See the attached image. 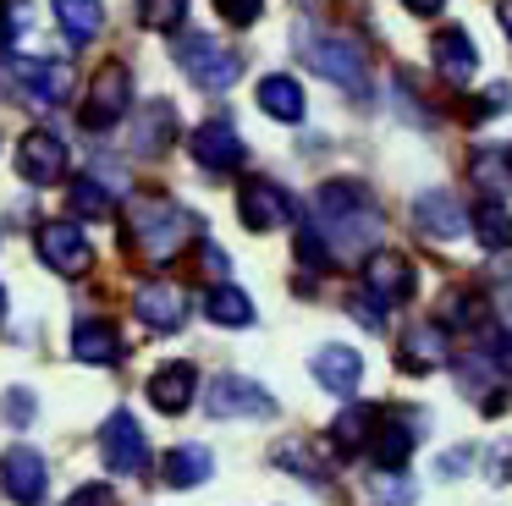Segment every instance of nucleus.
I'll return each mask as SVG.
<instances>
[{"label":"nucleus","instance_id":"nucleus-24","mask_svg":"<svg viewBox=\"0 0 512 506\" xmlns=\"http://www.w3.org/2000/svg\"><path fill=\"white\" fill-rule=\"evenodd\" d=\"M171 138H177V110H171L166 99H149V105H138L133 149H138V154H166Z\"/></svg>","mask_w":512,"mask_h":506},{"label":"nucleus","instance_id":"nucleus-23","mask_svg":"<svg viewBox=\"0 0 512 506\" xmlns=\"http://www.w3.org/2000/svg\"><path fill=\"white\" fill-rule=\"evenodd\" d=\"M160 473H166L171 490H193V484H204L215 473V457H210V446H199V440H182V446L166 451Z\"/></svg>","mask_w":512,"mask_h":506},{"label":"nucleus","instance_id":"nucleus-11","mask_svg":"<svg viewBox=\"0 0 512 506\" xmlns=\"http://www.w3.org/2000/svg\"><path fill=\"white\" fill-rule=\"evenodd\" d=\"M34 242H39V259H45L56 275H67V281H72V275H83V270L94 264V242L83 237L78 220H45Z\"/></svg>","mask_w":512,"mask_h":506},{"label":"nucleus","instance_id":"nucleus-2","mask_svg":"<svg viewBox=\"0 0 512 506\" xmlns=\"http://www.w3.org/2000/svg\"><path fill=\"white\" fill-rule=\"evenodd\" d=\"M127 237H133V248L144 253L149 264H166L171 253H182V242L193 237V215L182 204H171V198H133L127 204Z\"/></svg>","mask_w":512,"mask_h":506},{"label":"nucleus","instance_id":"nucleus-21","mask_svg":"<svg viewBox=\"0 0 512 506\" xmlns=\"http://www.w3.org/2000/svg\"><path fill=\"white\" fill-rule=\"evenodd\" d=\"M72 358L78 363H94V369H111V363H122V336H116L111 319H78V330H72Z\"/></svg>","mask_w":512,"mask_h":506},{"label":"nucleus","instance_id":"nucleus-15","mask_svg":"<svg viewBox=\"0 0 512 506\" xmlns=\"http://www.w3.org/2000/svg\"><path fill=\"white\" fill-rule=\"evenodd\" d=\"M413 231H419V237H435V242H452L468 231V209L457 204V193L430 187V193L413 198Z\"/></svg>","mask_w":512,"mask_h":506},{"label":"nucleus","instance_id":"nucleus-39","mask_svg":"<svg viewBox=\"0 0 512 506\" xmlns=\"http://www.w3.org/2000/svg\"><path fill=\"white\" fill-rule=\"evenodd\" d=\"M67 506H116V495H111V484H83Z\"/></svg>","mask_w":512,"mask_h":506},{"label":"nucleus","instance_id":"nucleus-40","mask_svg":"<svg viewBox=\"0 0 512 506\" xmlns=\"http://www.w3.org/2000/svg\"><path fill=\"white\" fill-rule=\"evenodd\" d=\"M496 369H501V374H512V330L496 341Z\"/></svg>","mask_w":512,"mask_h":506},{"label":"nucleus","instance_id":"nucleus-38","mask_svg":"<svg viewBox=\"0 0 512 506\" xmlns=\"http://www.w3.org/2000/svg\"><path fill=\"white\" fill-rule=\"evenodd\" d=\"M23 22H28L23 0H12V11H6V0H0V50H6V44H12V33L23 28Z\"/></svg>","mask_w":512,"mask_h":506},{"label":"nucleus","instance_id":"nucleus-25","mask_svg":"<svg viewBox=\"0 0 512 506\" xmlns=\"http://www.w3.org/2000/svg\"><path fill=\"white\" fill-rule=\"evenodd\" d=\"M259 110H265L270 121H303V88H298V77H287V72H270V77H259Z\"/></svg>","mask_w":512,"mask_h":506},{"label":"nucleus","instance_id":"nucleus-6","mask_svg":"<svg viewBox=\"0 0 512 506\" xmlns=\"http://www.w3.org/2000/svg\"><path fill=\"white\" fill-rule=\"evenodd\" d=\"M430 435V418L419 413V407H386L375 424V440H369V451H375L380 468H408L413 446Z\"/></svg>","mask_w":512,"mask_h":506},{"label":"nucleus","instance_id":"nucleus-29","mask_svg":"<svg viewBox=\"0 0 512 506\" xmlns=\"http://www.w3.org/2000/svg\"><path fill=\"white\" fill-rule=\"evenodd\" d=\"M50 6H56V22L67 28V39H72V44H89L94 33L105 28L100 0H50Z\"/></svg>","mask_w":512,"mask_h":506},{"label":"nucleus","instance_id":"nucleus-32","mask_svg":"<svg viewBox=\"0 0 512 506\" xmlns=\"http://www.w3.org/2000/svg\"><path fill=\"white\" fill-rule=\"evenodd\" d=\"M468 176H474V182L485 187L490 204H501V193L512 187V154H479L474 171H468Z\"/></svg>","mask_w":512,"mask_h":506},{"label":"nucleus","instance_id":"nucleus-37","mask_svg":"<svg viewBox=\"0 0 512 506\" xmlns=\"http://www.w3.org/2000/svg\"><path fill=\"white\" fill-rule=\"evenodd\" d=\"M215 11H221L232 28H248V22H259V11H265V0H215Z\"/></svg>","mask_w":512,"mask_h":506},{"label":"nucleus","instance_id":"nucleus-36","mask_svg":"<svg viewBox=\"0 0 512 506\" xmlns=\"http://www.w3.org/2000/svg\"><path fill=\"white\" fill-rule=\"evenodd\" d=\"M0 413L12 418L17 429H23V424H34V391H23V385H12V391H6V402H0Z\"/></svg>","mask_w":512,"mask_h":506},{"label":"nucleus","instance_id":"nucleus-26","mask_svg":"<svg viewBox=\"0 0 512 506\" xmlns=\"http://www.w3.org/2000/svg\"><path fill=\"white\" fill-rule=\"evenodd\" d=\"M375 424H380V407H375V402H347L342 413L331 418V440H336V451H358V446H369V440H375Z\"/></svg>","mask_w":512,"mask_h":506},{"label":"nucleus","instance_id":"nucleus-30","mask_svg":"<svg viewBox=\"0 0 512 506\" xmlns=\"http://www.w3.org/2000/svg\"><path fill=\"white\" fill-rule=\"evenodd\" d=\"M276 468L298 473V479H309V484H325V479H331V462H325L320 451L309 446V440H287V446H276Z\"/></svg>","mask_w":512,"mask_h":506},{"label":"nucleus","instance_id":"nucleus-5","mask_svg":"<svg viewBox=\"0 0 512 506\" xmlns=\"http://www.w3.org/2000/svg\"><path fill=\"white\" fill-rule=\"evenodd\" d=\"M177 66L204 88V94H221V88H232L237 77H243V55H237L232 44L210 39V33H182L177 39Z\"/></svg>","mask_w":512,"mask_h":506},{"label":"nucleus","instance_id":"nucleus-12","mask_svg":"<svg viewBox=\"0 0 512 506\" xmlns=\"http://www.w3.org/2000/svg\"><path fill=\"white\" fill-rule=\"evenodd\" d=\"M0 490L12 495L17 506H39L50 490V462L34 446H12L0 457Z\"/></svg>","mask_w":512,"mask_h":506},{"label":"nucleus","instance_id":"nucleus-7","mask_svg":"<svg viewBox=\"0 0 512 506\" xmlns=\"http://www.w3.org/2000/svg\"><path fill=\"white\" fill-rule=\"evenodd\" d=\"M127 105H133V72H127L122 61H105L100 77H94V88H89V99H83V110H78V121L89 132H105L127 116Z\"/></svg>","mask_w":512,"mask_h":506},{"label":"nucleus","instance_id":"nucleus-9","mask_svg":"<svg viewBox=\"0 0 512 506\" xmlns=\"http://www.w3.org/2000/svg\"><path fill=\"white\" fill-rule=\"evenodd\" d=\"M204 407L215 418H270L276 413V396L259 380H248V374H215L210 391H204Z\"/></svg>","mask_w":512,"mask_h":506},{"label":"nucleus","instance_id":"nucleus-19","mask_svg":"<svg viewBox=\"0 0 512 506\" xmlns=\"http://www.w3.org/2000/svg\"><path fill=\"white\" fill-rule=\"evenodd\" d=\"M364 292L380 297L386 308L402 303V297H413V264L402 259V253H391V248L369 253L364 259Z\"/></svg>","mask_w":512,"mask_h":506},{"label":"nucleus","instance_id":"nucleus-34","mask_svg":"<svg viewBox=\"0 0 512 506\" xmlns=\"http://www.w3.org/2000/svg\"><path fill=\"white\" fill-rule=\"evenodd\" d=\"M298 259H303V270H325V264H331V248H325V237L314 231V220L298 226Z\"/></svg>","mask_w":512,"mask_h":506},{"label":"nucleus","instance_id":"nucleus-4","mask_svg":"<svg viewBox=\"0 0 512 506\" xmlns=\"http://www.w3.org/2000/svg\"><path fill=\"white\" fill-rule=\"evenodd\" d=\"M0 83H12L17 99H28V105H67L72 88H78V72H72V61L12 55V61H0Z\"/></svg>","mask_w":512,"mask_h":506},{"label":"nucleus","instance_id":"nucleus-3","mask_svg":"<svg viewBox=\"0 0 512 506\" xmlns=\"http://www.w3.org/2000/svg\"><path fill=\"white\" fill-rule=\"evenodd\" d=\"M298 55L309 72H320L325 83L347 88V94L369 99V61L347 33H325V28H298Z\"/></svg>","mask_w":512,"mask_h":506},{"label":"nucleus","instance_id":"nucleus-31","mask_svg":"<svg viewBox=\"0 0 512 506\" xmlns=\"http://www.w3.org/2000/svg\"><path fill=\"white\" fill-rule=\"evenodd\" d=\"M67 204H72V215H94V220H100V215H111V209H116V198H111V187L89 171L83 182H72Z\"/></svg>","mask_w":512,"mask_h":506},{"label":"nucleus","instance_id":"nucleus-16","mask_svg":"<svg viewBox=\"0 0 512 506\" xmlns=\"http://www.w3.org/2000/svg\"><path fill=\"white\" fill-rule=\"evenodd\" d=\"M188 149H193V160H199L204 171H215V176L237 171V165H243V154H248L232 121H204V127L188 138Z\"/></svg>","mask_w":512,"mask_h":506},{"label":"nucleus","instance_id":"nucleus-28","mask_svg":"<svg viewBox=\"0 0 512 506\" xmlns=\"http://www.w3.org/2000/svg\"><path fill=\"white\" fill-rule=\"evenodd\" d=\"M204 314H210L215 325H226V330H243V325H254V297L221 281L210 297H204Z\"/></svg>","mask_w":512,"mask_h":506},{"label":"nucleus","instance_id":"nucleus-8","mask_svg":"<svg viewBox=\"0 0 512 506\" xmlns=\"http://www.w3.org/2000/svg\"><path fill=\"white\" fill-rule=\"evenodd\" d=\"M100 457H105V468H111V473H149L144 424H138L127 407H116V413L100 424Z\"/></svg>","mask_w":512,"mask_h":506},{"label":"nucleus","instance_id":"nucleus-13","mask_svg":"<svg viewBox=\"0 0 512 506\" xmlns=\"http://www.w3.org/2000/svg\"><path fill=\"white\" fill-rule=\"evenodd\" d=\"M237 215H243L248 231H281L292 220V198H287V187L265 182V176H248L237 187Z\"/></svg>","mask_w":512,"mask_h":506},{"label":"nucleus","instance_id":"nucleus-43","mask_svg":"<svg viewBox=\"0 0 512 506\" xmlns=\"http://www.w3.org/2000/svg\"><path fill=\"white\" fill-rule=\"evenodd\" d=\"M6 308H12V297H6V286H0V330H6Z\"/></svg>","mask_w":512,"mask_h":506},{"label":"nucleus","instance_id":"nucleus-20","mask_svg":"<svg viewBox=\"0 0 512 506\" xmlns=\"http://www.w3.org/2000/svg\"><path fill=\"white\" fill-rule=\"evenodd\" d=\"M309 369H314V380H320L331 396H353L358 380H364V358H358L353 347H342V341H331V347L314 352Z\"/></svg>","mask_w":512,"mask_h":506},{"label":"nucleus","instance_id":"nucleus-22","mask_svg":"<svg viewBox=\"0 0 512 506\" xmlns=\"http://www.w3.org/2000/svg\"><path fill=\"white\" fill-rule=\"evenodd\" d=\"M193 396H199V369H193V363H166V369L149 380V402H155L160 413H188Z\"/></svg>","mask_w":512,"mask_h":506},{"label":"nucleus","instance_id":"nucleus-33","mask_svg":"<svg viewBox=\"0 0 512 506\" xmlns=\"http://www.w3.org/2000/svg\"><path fill=\"white\" fill-rule=\"evenodd\" d=\"M182 17H188V0H138V22H144L149 33L182 28Z\"/></svg>","mask_w":512,"mask_h":506},{"label":"nucleus","instance_id":"nucleus-41","mask_svg":"<svg viewBox=\"0 0 512 506\" xmlns=\"http://www.w3.org/2000/svg\"><path fill=\"white\" fill-rule=\"evenodd\" d=\"M402 6H408V11H413V17H435V11H441V6H446V0H402Z\"/></svg>","mask_w":512,"mask_h":506},{"label":"nucleus","instance_id":"nucleus-35","mask_svg":"<svg viewBox=\"0 0 512 506\" xmlns=\"http://www.w3.org/2000/svg\"><path fill=\"white\" fill-rule=\"evenodd\" d=\"M347 308H353V319H358L364 330H386V303H380V297L353 292V303H347Z\"/></svg>","mask_w":512,"mask_h":506},{"label":"nucleus","instance_id":"nucleus-27","mask_svg":"<svg viewBox=\"0 0 512 506\" xmlns=\"http://www.w3.org/2000/svg\"><path fill=\"white\" fill-rule=\"evenodd\" d=\"M468 231H474L479 248H490V253L512 248V209H507V204H490V198H479V209L468 215Z\"/></svg>","mask_w":512,"mask_h":506},{"label":"nucleus","instance_id":"nucleus-17","mask_svg":"<svg viewBox=\"0 0 512 506\" xmlns=\"http://www.w3.org/2000/svg\"><path fill=\"white\" fill-rule=\"evenodd\" d=\"M133 314L144 319L149 330H182V319H188V292H182L177 281H144L133 297Z\"/></svg>","mask_w":512,"mask_h":506},{"label":"nucleus","instance_id":"nucleus-14","mask_svg":"<svg viewBox=\"0 0 512 506\" xmlns=\"http://www.w3.org/2000/svg\"><path fill=\"white\" fill-rule=\"evenodd\" d=\"M446 358H452V336H446L441 319H419V325L402 330L397 363L408 374H435V369H446Z\"/></svg>","mask_w":512,"mask_h":506},{"label":"nucleus","instance_id":"nucleus-10","mask_svg":"<svg viewBox=\"0 0 512 506\" xmlns=\"http://www.w3.org/2000/svg\"><path fill=\"white\" fill-rule=\"evenodd\" d=\"M67 138L61 132H50V127H34V132H23V143H17V176H23L28 187H50V182H61L67 176Z\"/></svg>","mask_w":512,"mask_h":506},{"label":"nucleus","instance_id":"nucleus-42","mask_svg":"<svg viewBox=\"0 0 512 506\" xmlns=\"http://www.w3.org/2000/svg\"><path fill=\"white\" fill-rule=\"evenodd\" d=\"M496 22H501V33L512 39V0H501V6H496Z\"/></svg>","mask_w":512,"mask_h":506},{"label":"nucleus","instance_id":"nucleus-18","mask_svg":"<svg viewBox=\"0 0 512 506\" xmlns=\"http://www.w3.org/2000/svg\"><path fill=\"white\" fill-rule=\"evenodd\" d=\"M430 61H435V72L446 77V83H474V72H479V44H474V33L468 28H441L435 33V44H430Z\"/></svg>","mask_w":512,"mask_h":506},{"label":"nucleus","instance_id":"nucleus-1","mask_svg":"<svg viewBox=\"0 0 512 506\" xmlns=\"http://www.w3.org/2000/svg\"><path fill=\"white\" fill-rule=\"evenodd\" d=\"M314 231L325 237L331 259H369L380 242V204L364 182L336 176L314 193Z\"/></svg>","mask_w":512,"mask_h":506}]
</instances>
